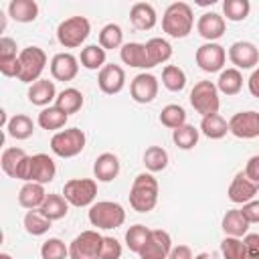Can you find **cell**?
<instances>
[{
    "label": "cell",
    "mask_w": 259,
    "mask_h": 259,
    "mask_svg": "<svg viewBox=\"0 0 259 259\" xmlns=\"http://www.w3.org/2000/svg\"><path fill=\"white\" fill-rule=\"evenodd\" d=\"M55 174H57V166H55V160L49 154H34V156H30L28 182L49 184V182H53Z\"/></svg>",
    "instance_id": "obj_16"
},
{
    "label": "cell",
    "mask_w": 259,
    "mask_h": 259,
    "mask_svg": "<svg viewBox=\"0 0 259 259\" xmlns=\"http://www.w3.org/2000/svg\"><path fill=\"white\" fill-rule=\"evenodd\" d=\"M63 196L71 206H91L97 198V182L91 178H71L63 186Z\"/></svg>",
    "instance_id": "obj_8"
},
{
    "label": "cell",
    "mask_w": 259,
    "mask_h": 259,
    "mask_svg": "<svg viewBox=\"0 0 259 259\" xmlns=\"http://www.w3.org/2000/svg\"><path fill=\"white\" fill-rule=\"evenodd\" d=\"M190 105L194 107L196 113H200L202 117L219 113L221 107V97H219V89L217 83L212 81H198L192 91H190Z\"/></svg>",
    "instance_id": "obj_6"
},
{
    "label": "cell",
    "mask_w": 259,
    "mask_h": 259,
    "mask_svg": "<svg viewBox=\"0 0 259 259\" xmlns=\"http://www.w3.org/2000/svg\"><path fill=\"white\" fill-rule=\"evenodd\" d=\"M172 251V237L168 231L162 229H152L146 245L138 253L140 259H168Z\"/></svg>",
    "instance_id": "obj_12"
},
{
    "label": "cell",
    "mask_w": 259,
    "mask_h": 259,
    "mask_svg": "<svg viewBox=\"0 0 259 259\" xmlns=\"http://www.w3.org/2000/svg\"><path fill=\"white\" fill-rule=\"evenodd\" d=\"M28 101L32 105H38V107H49L51 101L57 99V89H55V81H49V79H38L36 83H32L28 87Z\"/></svg>",
    "instance_id": "obj_22"
},
{
    "label": "cell",
    "mask_w": 259,
    "mask_h": 259,
    "mask_svg": "<svg viewBox=\"0 0 259 259\" xmlns=\"http://www.w3.org/2000/svg\"><path fill=\"white\" fill-rule=\"evenodd\" d=\"M99 47L105 51H113V49H121L123 47V30L119 24L109 22L99 30Z\"/></svg>",
    "instance_id": "obj_36"
},
{
    "label": "cell",
    "mask_w": 259,
    "mask_h": 259,
    "mask_svg": "<svg viewBox=\"0 0 259 259\" xmlns=\"http://www.w3.org/2000/svg\"><path fill=\"white\" fill-rule=\"evenodd\" d=\"M8 14L16 22H32L38 16V4L34 0H12L8 4Z\"/></svg>",
    "instance_id": "obj_30"
},
{
    "label": "cell",
    "mask_w": 259,
    "mask_h": 259,
    "mask_svg": "<svg viewBox=\"0 0 259 259\" xmlns=\"http://www.w3.org/2000/svg\"><path fill=\"white\" fill-rule=\"evenodd\" d=\"M146 55H148V65L150 69L156 65H164L166 61H170L172 57V45L166 38L154 36L146 42Z\"/></svg>",
    "instance_id": "obj_24"
},
{
    "label": "cell",
    "mask_w": 259,
    "mask_h": 259,
    "mask_svg": "<svg viewBox=\"0 0 259 259\" xmlns=\"http://www.w3.org/2000/svg\"><path fill=\"white\" fill-rule=\"evenodd\" d=\"M79 73V59L71 53H57L51 59V75L57 81H73Z\"/></svg>",
    "instance_id": "obj_18"
},
{
    "label": "cell",
    "mask_w": 259,
    "mask_h": 259,
    "mask_svg": "<svg viewBox=\"0 0 259 259\" xmlns=\"http://www.w3.org/2000/svg\"><path fill=\"white\" fill-rule=\"evenodd\" d=\"M40 257L42 259H67L69 257V247L61 239L51 237L40 245Z\"/></svg>",
    "instance_id": "obj_44"
},
{
    "label": "cell",
    "mask_w": 259,
    "mask_h": 259,
    "mask_svg": "<svg viewBox=\"0 0 259 259\" xmlns=\"http://www.w3.org/2000/svg\"><path fill=\"white\" fill-rule=\"evenodd\" d=\"M18 63H20L18 81L32 85L38 79H42L40 75L47 67V53L40 47H24L18 55Z\"/></svg>",
    "instance_id": "obj_5"
},
{
    "label": "cell",
    "mask_w": 259,
    "mask_h": 259,
    "mask_svg": "<svg viewBox=\"0 0 259 259\" xmlns=\"http://www.w3.org/2000/svg\"><path fill=\"white\" fill-rule=\"evenodd\" d=\"M20 53H16V40H12L10 36H2L0 38V61H10V59H18Z\"/></svg>",
    "instance_id": "obj_48"
},
{
    "label": "cell",
    "mask_w": 259,
    "mask_h": 259,
    "mask_svg": "<svg viewBox=\"0 0 259 259\" xmlns=\"http://www.w3.org/2000/svg\"><path fill=\"white\" fill-rule=\"evenodd\" d=\"M241 212H243V217L249 221V225H253V223H259V200H255V198H253L251 202L243 204Z\"/></svg>",
    "instance_id": "obj_49"
},
{
    "label": "cell",
    "mask_w": 259,
    "mask_h": 259,
    "mask_svg": "<svg viewBox=\"0 0 259 259\" xmlns=\"http://www.w3.org/2000/svg\"><path fill=\"white\" fill-rule=\"evenodd\" d=\"M0 259H12V255H8V253H0Z\"/></svg>",
    "instance_id": "obj_54"
},
{
    "label": "cell",
    "mask_w": 259,
    "mask_h": 259,
    "mask_svg": "<svg viewBox=\"0 0 259 259\" xmlns=\"http://www.w3.org/2000/svg\"><path fill=\"white\" fill-rule=\"evenodd\" d=\"M198 130H200V134L206 136L208 140H221V138H225L227 132H229V121H227L221 113H212V115L202 117Z\"/></svg>",
    "instance_id": "obj_31"
},
{
    "label": "cell",
    "mask_w": 259,
    "mask_h": 259,
    "mask_svg": "<svg viewBox=\"0 0 259 259\" xmlns=\"http://www.w3.org/2000/svg\"><path fill=\"white\" fill-rule=\"evenodd\" d=\"M158 180L150 172H142L134 178L130 188V206L138 212H150L158 204Z\"/></svg>",
    "instance_id": "obj_1"
},
{
    "label": "cell",
    "mask_w": 259,
    "mask_h": 259,
    "mask_svg": "<svg viewBox=\"0 0 259 259\" xmlns=\"http://www.w3.org/2000/svg\"><path fill=\"white\" fill-rule=\"evenodd\" d=\"M119 174V158L111 152H103L93 162V176L99 182H111Z\"/></svg>",
    "instance_id": "obj_20"
},
{
    "label": "cell",
    "mask_w": 259,
    "mask_h": 259,
    "mask_svg": "<svg viewBox=\"0 0 259 259\" xmlns=\"http://www.w3.org/2000/svg\"><path fill=\"white\" fill-rule=\"evenodd\" d=\"M83 93L79 91V89H75V87H67V89H63L59 95H57V99H55V105L59 107V109H63L67 115H71V113H77L81 107H83Z\"/></svg>",
    "instance_id": "obj_34"
},
{
    "label": "cell",
    "mask_w": 259,
    "mask_h": 259,
    "mask_svg": "<svg viewBox=\"0 0 259 259\" xmlns=\"http://www.w3.org/2000/svg\"><path fill=\"white\" fill-rule=\"evenodd\" d=\"M79 63L81 67L89 69V71H101L107 63H105V49H101L99 45H87L81 49V55H79Z\"/></svg>",
    "instance_id": "obj_35"
},
{
    "label": "cell",
    "mask_w": 259,
    "mask_h": 259,
    "mask_svg": "<svg viewBox=\"0 0 259 259\" xmlns=\"http://www.w3.org/2000/svg\"><path fill=\"white\" fill-rule=\"evenodd\" d=\"M225 28H227L225 16L217 12H204L196 22V30L206 42H214L217 38H221L225 34Z\"/></svg>",
    "instance_id": "obj_19"
},
{
    "label": "cell",
    "mask_w": 259,
    "mask_h": 259,
    "mask_svg": "<svg viewBox=\"0 0 259 259\" xmlns=\"http://www.w3.org/2000/svg\"><path fill=\"white\" fill-rule=\"evenodd\" d=\"M221 253L225 259H243L245 255V243L237 237H225L221 241Z\"/></svg>",
    "instance_id": "obj_45"
},
{
    "label": "cell",
    "mask_w": 259,
    "mask_h": 259,
    "mask_svg": "<svg viewBox=\"0 0 259 259\" xmlns=\"http://www.w3.org/2000/svg\"><path fill=\"white\" fill-rule=\"evenodd\" d=\"M119 57L125 65L136 67V69H150L148 65V55H146V45L142 42H125L119 49Z\"/></svg>",
    "instance_id": "obj_27"
},
{
    "label": "cell",
    "mask_w": 259,
    "mask_h": 259,
    "mask_svg": "<svg viewBox=\"0 0 259 259\" xmlns=\"http://www.w3.org/2000/svg\"><path fill=\"white\" fill-rule=\"evenodd\" d=\"M156 20H158V14H156V10H154V6L150 2H136L130 8V22L138 30H150V28H154L156 26Z\"/></svg>",
    "instance_id": "obj_21"
},
{
    "label": "cell",
    "mask_w": 259,
    "mask_h": 259,
    "mask_svg": "<svg viewBox=\"0 0 259 259\" xmlns=\"http://www.w3.org/2000/svg\"><path fill=\"white\" fill-rule=\"evenodd\" d=\"M257 192H259V184L253 182L251 178H247L245 172H237L235 178L229 184V190H227L229 200L235 202V204H247V202H251Z\"/></svg>",
    "instance_id": "obj_15"
},
{
    "label": "cell",
    "mask_w": 259,
    "mask_h": 259,
    "mask_svg": "<svg viewBox=\"0 0 259 259\" xmlns=\"http://www.w3.org/2000/svg\"><path fill=\"white\" fill-rule=\"evenodd\" d=\"M101 243L103 235L93 229L83 231L69 243V259H101Z\"/></svg>",
    "instance_id": "obj_9"
},
{
    "label": "cell",
    "mask_w": 259,
    "mask_h": 259,
    "mask_svg": "<svg viewBox=\"0 0 259 259\" xmlns=\"http://www.w3.org/2000/svg\"><path fill=\"white\" fill-rule=\"evenodd\" d=\"M194 61L204 73H217V71H223L225 67L227 51L219 42H204L196 49Z\"/></svg>",
    "instance_id": "obj_10"
},
{
    "label": "cell",
    "mask_w": 259,
    "mask_h": 259,
    "mask_svg": "<svg viewBox=\"0 0 259 259\" xmlns=\"http://www.w3.org/2000/svg\"><path fill=\"white\" fill-rule=\"evenodd\" d=\"M97 85L105 95H115L125 85V71L115 63H107L97 75Z\"/></svg>",
    "instance_id": "obj_17"
},
{
    "label": "cell",
    "mask_w": 259,
    "mask_h": 259,
    "mask_svg": "<svg viewBox=\"0 0 259 259\" xmlns=\"http://www.w3.org/2000/svg\"><path fill=\"white\" fill-rule=\"evenodd\" d=\"M194 14L190 4L186 2H172L162 16V30L172 38H184L192 32Z\"/></svg>",
    "instance_id": "obj_2"
},
{
    "label": "cell",
    "mask_w": 259,
    "mask_h": 259,
    "mask_svg": "<svg viewBox=\"0 0 259 259\" xmlns=\"http://www.w3.org/2000/svg\"><path fill=\"white\" fill-rule=\"evenodd\" d=\"M168 259H194V255L188 245H176V247H172Z\"/></svg>",
    "instance_id": "obj_51"
},
{
    "label": "cell",
    "mask_w": 259,
    "mask_h": 259,
    "mask_svg": "<svg viewBox=\"0 0 259 259\" xmlns=\"http://www.w3.org/2000/svg\"><path fill=\"white\" fill-rule=\"evenodd\" d=\"M198 136H200V130L198 127H194L190 123H184L182 127H178V130L172 132V142L180 150H192L198 144Z\"/></svg>",
    "instance_id": "obj_41"
},
{
    "label": "cell",
    "mask_w": 259,
    "mask_h": 259,
    "mask_svg": "<svg viewBox=\"0 0 259 259\" xmlns=\"http://www.w3.org/2000/svg\"><path fill=\"white\" fill-rule=\"evenodd\" d=\"M69 202L65 200L63 194H47L40 210L51 219V221H59V219H65L67 212H69Z\"/></svg>",
    "instance_id": "obj_37"
},
{
    "label": "cell",
    "mask_w": 259,
    "mask_h": 259,
    "mask_svg": "<svg viewBox=\"0 0 259 259\" xmlns=\"http://www.w3.org/2000/svg\"><path fill=\"white\" fill-rule=\"evenodd\" d=\"M67 119H69V115H67L63 109H59L57 105H49V107L40 109V113H38V117H36L38 125H40L42 130H47V132H55V130L61 132V127H65Z\"/></svg>",
    "instance_id": "obj_29"
},
{
    "label": "cell",
    "mask_w": 259,
    "mask_h": 259,
    "mask_svg": "<svg viewBox=\"0 0 259 259\" xmlns=\"http://www.w3.org/2000/svg\"><path fill=\"white\" fill-rule=\"evenodd\" d=\"M229 61L235 69H253L259 63V49L249 40H237L229 47Z\"/></svg>",
    "instance_id": "obj_13"
},
{
    "label": "cell",
    "mask_w": 259,
    "mask_h": 259,
    "mask_svg": "<svg viewBox=\"0 0 259 259\" xmlns=\"http://www.w3.org/2000/svg\"><path fill=\"white\" fill-rule=\"evenodd\" d=\"M91 32V22L85 16H69L57 26V40L65 49L81 47Z\"/></svg>",
    "instance_id": "obj_4"
},
{
    "label": "cell",
    "mask_w": 259,
    "mask_h": 259,
    "mask_svg": "<svg viewBox=\"0 0 259 259\" xmlns=\"http://www.w3.org/2000/svg\"><path fill=\"white\" fill-rule=\"evenodd\" d=\"M45 198H47L45 184H38V182H24L22 188L18 190V204L26 210L40 208Z\"/></svg>",
    "instance_id": "obj_23"
},
{
    "label": "cell",
    "mask_w": 259,
    "mask_h": 259,
    "mask_svg": "<svg viewBox=\"0 0 259 259\" xmlns=\"http://www.w3.org/2000/svg\"><path fill=\"white\" fill-rule=\"evenodd\" d=\"M160 123L166 125V127H170L172 132L178 130V127H182L186 123V111H184V107L178 105V103H168L160 111Z\"/></svg>",
    "instance_id": "obj_39"
},
{
    "label": "cell",
    "mask_w": 259,
    "mask_h": 259,
    "mask_svg": "<svg viewBox=\"0 0 259 259\" xmlns=\"http://www.w3.org/2000/svg\"><path fill=\"white\" fill-rule=\"evenodd\" d=\"M158 79L152 73H140L130 83V93L136 103H152L158 95Z\"/></svg>",
    "instance_id": "obj_14"
},
{
    "label": "cell",
    "mask_w": 259,
    "mask_h": 259,
    "mask_svg": "<svg viewBox=\"0 0 259 259\" xmlns=\"http://www.w3.org/2000/svg\"><path fill=\"white\" fill-rule=\"evenodd\" d=\"M194 259H217V257H214L212 253H206V251H204V253H198Z\"/></svg>",
    "instance_id": "obj_53"
},
{
    "label": "cell",
    "mask_w": 259,
    "mask_h": 259,
    "mask_svg": "<svg viewBox=\"0 0 259 259\" xmlns=\"http://www.w3.org/2000/svg\"><path fill=\"white\" fill-rule=\"evenodd\" d=\"M162 85L172 91V93H178L186 87V73L178 67V65H166L162 69Z\"/></svg>",
    "instance_id": "obj_38"
},
{
    "label": "cell",
    "mask_w": 259,
    "mask_h": 259,
    "mask_svg": "<svg viewBox=\"0 0 259 259\" xmlns=\"http://www.w3.org/2000/svg\"><path fill=\"white\" fill-rule=\"evenodd\" d=\"M24 229H26V233L28 235H32V237H40V235H45L49 229H51V225H53V221L40 210V208H34V210H26V214H24Z\"/></svg>",
    "instance_id": "obj_33"
},
{
    "label": "cell",
    "mask_w": 259,
    "mask_h": 259,
    "mask_svg": "<svg viewBox=\"0 0 259 259\" xmlns=\"http://www.w3.org/2000/svg\"><path fill=\"white\" fill-rule=\"evenodd\" d=\"M243 243H245L243 259H259V235L257 233H247L243 237Z\"/></svg>",
    "instance_id": "obj_47"
},
{
    "label": "cell",
    "mask_w": 259,
    "mask_h": 259,
    "mask_svg": "<svg viewBox=\"0 0 259 259\" xmlns=\"http://www.w3.org/2000/svg\"><path fill=\"white\" fill-rule=\"evenodd\" d=\"M26 158H28V154L22 148H6L2 152V156H0V166H2L6 176L18 178L20 176V168H22Z\"/></svg>",
    "instance_id": "obj_26"
},
{
    "label": "cell",
    "mask_w": 259,
    "mask_h": 259,
    "mask_svg": "<svg viewBox=\"0 0 259 259\" xmlns=\"http://www.w3.org/2000/svg\"><path fill=\"white\" fill-rule=\"evenodd\" d=\"M221 227H223V231H225L227 237H237V239H241V237H245L247 231H249V221L243 217L241 208H231V210L225 212Z\"/></svg>",
    "instance_id": "obj_25"
},
{
    "label": "cell",
    "mask_w": 259,
    "mask_h": 259,
    "mask_svg": "<svg viewBox=\"0 0 259 259\" xmlns=\"http://www.w3.org/2000/svg\"><path fill=\"white\" fill-rule=\"evenodd\" d=\"M85 132L79 127H67L51 138V150L59 158H75L85 148Z\"/></svg>",
    "instance_id": "obj_7"
},
{
    "label": "cell",
    "mask_w": 259,
    "mask_h": 259,
    "mask_svg": "<svg viewBox=\"0 0 259 259\" xmlns=\"http://www.w3.org/2000/svg\"><path fill=\"white\" fill-rule=\"evenodd\" d=\"M243 172L247 174V178H251L253 182L259 184V154H257V156H251V158L247 160V166H245Z\"/></svg>",
    "instance_id": "obj_50"
},
{
    "label": "cell",
    "mask_w": 259,
    "mask_h": 259,
    "mask_svg": "<svg viewBox=\"0 0 259 259\" xmlns=\"http://www.w3.org/2000/svg\"><path fill=\"white\" fill-rule=\"evenodd\" d=\"M251 12V2L249 0H225L223 2V14L231 22H241L249 16Z\"/></svg>",
    "instance_id": "obj_42"
},
{
    "label": "cell",
    "mask_w": 259,
    "mask_h": 259,
    "mask_svg": "<svg viewBox=\"0 0 259 259\" xmlns=\"http://www.w3.org/2000/svg\"><path fill=\"white\" fill-rule=\"evenodd\" d=\"M150 233H152V229H148L146 225H140V223L134 225V227H130L125 231V245H127V249L134 251V253H140L142 247L146 245Z\"/></svg>",
    "instance_id": "obj_43"
},
{
    "label": "cell",
    "mask_w": 259,
    "mask_h": 259,
    "mask_svg": "<svg viewBox=\"0 0 259 259\" xmlns=\"http://www.w3.org/2000/svg\"><path fill=\"white\" fill-rule=\"evenodd\" d=\"M89 223L91 227L97 229H103V231H109V229H117L123 225L125 221V210L119 202H113V200H97L89 206Z\"/></svg>",
    "instance_id": "obj_3"
},
{
    "label": "cell",
    "mask_w": 259,
    "mask_h": 259,
    "mask_svg": "<svg viewBox=\"0 0 259 259\" xmlns=\"http://www.w3.org/2000/svg\"><path fill=\"white\" fill-rule=\"evenodd\" d=\"M6 134L14 140H28L34 134V121L24 113H16L8 119Z\"/></svg>",
    "instance_id": "obj_32"
},
{
    "label": "cell",
    "mask_w": 259,
    "mask_h": 259,
    "mask_svg": "<svg viewBox=\"0 0 259 259\" xmlns=\"http://www.w3.org/2000/svg\"><path fill=\"white\" fill-rule=\"evenodd\" d=\"M247 87H249V93H251L253 97H257V99H259V67H257V69H253L251 77L247 79Z\"/></svg>",
    "instance_id": "obj_52"
},
{
    "label": "cell",
    "mask_w": 259,
    "mask_h": 259,
    "mask_svg": "<svg viewBox=\"0 0 259 259\" xmlns=\"http://www.w3.org/2000/svg\"><path fill=\"white\" fill-rule=\"evenodd\" d=\"M121 243L115 237H103L101 243V259H119L121 257Z\"/></svg>",
    "instance_id": "obj_46"
},
{
    "label": "cell",
    "mask_w": 259,
    "mask_h": 259,
    "mask_svg": "<svg viewBox=\"0 0 259 259\" xmlns=\"http://www.w3.org/2000/svg\"><path fill=\"white\" fill-rule=\"evenodd\" d=\"M217 89H219V93H225V95H237L243 89V75H241V71L235 69V67L223 69L219 79H217Z\"/></svg>",
    "instance_id": "obj_28"
},
{
    "label": "cell",
    "mask_w": 259,
    "mask_h": 259,
    "mask_svg": "<svg viewBox=\"0 0 259 259\" xmlns=\"http://www.w3.org/2000/svg\"><path fill=\"white\" fill-rule=\"evenodd\" d=\"M144 166L148 168L150 174L162 172L168 166V152L162 146H150L144 152Z\"/></svg>",
    "instance_id": "obj_40"
},
{
    "label": "cell",
    "mask_w": 259,
    "mask_h": 259,
    "mask_svg": "<svg viewBox=\"0 0 259 259\" xmlns=\"http://www.w3.org/2000/svg\"><path fill=\"white\" fill-rule=\"evenodd\" d=\"M229 132L239 140H253L259 136V111H239L229 119Z\"/></svg>",
    "instance_id": "obj_11"
}]
</instances>
